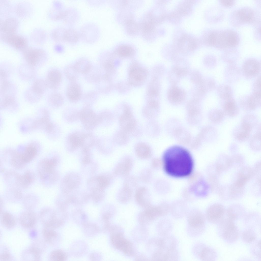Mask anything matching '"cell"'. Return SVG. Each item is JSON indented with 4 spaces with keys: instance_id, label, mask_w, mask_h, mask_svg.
I'll return each instance as SVG.
<instances>
[{
    "instance_id": "cell-39",
    "label": "cell",
    "mask_w": 261,
    "mask_h": 261,
    "mask_svg": "<svg viewBox=\"0 0 261 261\" xmlns=\"http://www.w3.org/2000/svg\"><path fill=\"white\" fill-rule=\"evenodd\" d=\"M168 96L169 98L171 99L178 101L184 98V93L180 89L175 87L170 89L168 92Z\"/></svg>"
},
{
    "instance_id": "cell-12",
    "label": "cell",
    "mask_w": 261,
    "mask_h": 261,
    "mask_svg": "<svg viewBox=\"0 0 261 261\" xmlns=\"http://www.w3.org/2000/svg\"><path fill=\"white\" fill-rule=\"evenodd\" d=\"M1 37L2 40L17 50L23 51L27 47V39L21 35L15 33L2 34Z\"/></svg>"
},
{
    "instance_id": "cell-5",
    "label": "cell",
    "mask_w": 261,
    "mask_h": 261,
    "mask_svg": "<svg viewBox=\"0 0 261 261\" xmlns=\"http://www.w3.org/2000/svg\"><path fill=\"white\" fill-rule=\"evenodd\" d=\"M218 230L220 237L229 243H233L238 240L239 232L234 221L227 218L219 224Z\"/></svg>"
},
{
    "instance_id": "cell-16",
    "label": "cell",
    "mask_w": 261,
    "mask_h": 261,
    "mask_svg": "<svg viewBox=\"0 0 261 261\" xmlns=\"http://www.w3.org/2000/svg\"><path fill=\"white\" fill-rule=\"evenodd\" d=\"M145 69L138 66H135L131 69L129 75L130 83L135 86L140 85L144 82L147 76Z\"/></svg>"
},
{
    "instance_id": "cell-25",
    "label": "cell",
    "mask_w": 261,
    "mask_h": 261,
    "mask_svg": "<svg viewBox=\"0 0 261 261\" xmlns=\"http://www.w3.org/2000/svg\"><path fill=\"white\" fill-rule=\"evenodd\" d=\"M1 221L2 225L8 229H12L16 225L17 220L11 213L6 211L1 213Z\"/></svg>"
},
{
    "instance_id": "cell-23",
    "label": "cell",
    "mask_w": 261,
    "mask_h": 261,
    "mask_svg": "<svg viewBox=\"0 0 261 261\" xmlns=\"http://www.w3.org/2000/svg\"><path fill=\"white\" fill-rule=\"evenodd\" d=\"M135 152L137 156L142 159H147L151 155V151L150 147L143 142L138 143L135 147Z\"/></svg>"
},
{
    "instance_id": "cell-29",
    "label": "cell",
    "mask_w": 261,
    "mask_h": 261,
    "mask_svg": "<svg viewBox=\"0 0 261 261\" xmlns=\"http://www.w3.org/2000/svg\"><path fill=\"white\" fill-rule=\"evenodd\" d=\"M252 128V126L250 124L243 123L235 133L236 139L239 141H243L247 139L249 136Z\"/></svg>"
},
{
    "instance_id": "cell-49",
    "label": "cell",
    "mask_w": 261,
    "mask_h": 261,
    "mask_svg": "<svg viewBox=\"0 0 261 261\" xmlns=\"http://www.w3.org/2000/svg\"><path fill=\"white\" fill-rule=\"evenodd\" d=\"M0 76L1 78L4 80L6 78L7 74L6 72L3 70H1L0 72Z\"/></svg>"
},
{
    "instance_id": "cell-15",
    "label": "cell",
    "mask_w": 261,
    "mask_h": 261,
    "mask_svg": "<svg viewBox=\"0 0 261 261\" xmlns=\"http://www.w3.org/2000/svg\"><path fill=\"white\" fill-rule=\"evenodd\" d=\"M193 251L194 255L202 260H214L216 257L217 254L214 250L201 243L194 246Z\"/></svg>"
},
{
    "instance_id": "cell-45",
    "label": "cell",
    "mask_w": 261,
    "mask_h": 261,
    "mask_svg": "<svg viewBox=\"0 0 261 261\" xmlns=\"http://www.w3.org/2000/svg\"><path fill=\"white\" fill-rule=\"evenodd\" d=\"M241 173L238 175V179L236 182V186L241 187L248 180L249 178L250 175L249 173L247 174L245 173Z\"/></svg>"
},
{
    "instance_id": "cell-24",
    "label": "cell",
    "mask_w": 261,
    "mask_h": 261,
    "mask_svg": "<svg viewBox=\"0 0 261 261\" xmlns=\"http://www.w3.org/2000/svg\"><path fill=\"white\" fill-rule=\"evenodd\" d=\"M135 198L136 202L143 206H147L148 203V190L145 187H141L136 191Z\"/></svg>"
},
{
    "instance_id": "cell-1",
    "label": "cell",
    "mask_w": 261,
    "mask_h": 261,
    "mask_svg": "<svg viewBox=\"0 0 261 261\" xmlns=\"http://www.w3.org/2000/svg\"><path fill=\"white\" fill-rule=\"evenodd\" d=\"M163 160L164 171L170 176L184 177L192 172L194 164L192 157L183 147L175 146L169 147L164 152Z\"/></svg>"
},
{
    "instance_id": "cell-27",
    "label": "cell",
    "mask_w": 261,
    "mask_h": 261,
    "mask_svg": "<svg viewBox=\"0 0 261 261\" xmlns=\"http://www.w3.org/2000/svg\"><path fill=\"white\" fill-rule=\"evenodd\" d=\"M44 241L50 245H53L57 237V234L53 228L44 227L42 230Z\"/></svg>"
},
{
    "instance_id": "cell-37",
    "label": "cell",
    "mask_w": 261,
    "mask_h": 261,
    "mask_svg": "<svg viewBox=\"0 0 261 261\" xmlns=\"http://www.w3.org/2000/svg\"><path fill=\"white\" fill-rule=\"evenodd\" d=\"M48 99L50 103L52 105L58 107L62 105L63 103V97L59 93L53 92L49 95Z\"/></svg>"
},
{
    "instance_id": "cell-36",
    "label": "cell",
    "mask_w": 261,
    "mask_h": 261,
    "mask_svg": "<svg viewBox=\"0 0 261 261\" xmlns=\"http://www.w3.org/2000/svg\"><path fill=\"white\" fill-rule=\"evenodd\" d=\"M132 190L127 183H125L119 192L118 198L122 202H125L129 201L131 198Z\"/></svg>"
},
{
    "instance_id": "cell-46",
    "label": "cell",
    "mask_w": 261,
    "mask_h": 261,
    "mask_svg": "<svg viewBox=\"0 0 261 261\" xmlns=\"http://www.w3.org/2000/svg\"><path fill=\"white\" fill-rule=\"evenodd\" d=\"M12 255L9 251L7 250L3 251L0 254V260L10 261L12 260Z\"/></svg>"
},
{
    "instance_id": "cell-13",
    "label": "cell",
    "mask_w": 261,
    "mask_h": 261,
    "mask_svg": "<svg viewBox=\"0 0 261 261\" xmlns=\"http://www.w3.org/2000/svg\"><path fill=\"white\" fill-rule=\"evenodd\" d=\"M226 212L225 209L223 206L219 204H215L211 206L207 210L205 216L209 222L217 224L224 219Z\"/></svg>"
},
{
    "instance_id": "cell-30",
    "label": "cell",
    "mask_w": 261,
    "mask_h": 261,
    "mask_svg": "<svg viewBox=\"0 0 261 261\" xmlns=\"http://www.w3.org/2000/svg\"><path fill=\"white\" fill-rule=\"evenodd\" d=\"M81 112L83 113L81 116L83 122L86 125H87V126L88 127L91 124H95L94 121L96 116L92 110L89 108L85 107L83 109Z\"/></svg>"
},
{
    "instance_id": "cell-40",
    "label": "cell",
    "mask_w": 261,
    "mask_h": 261,
    "mask_svg": "<svg viewBox=\"0 0 261 261\" xmlns=\"http://www.w3.org/2000/svg\"><path fill=\"white\" fill-rule=\"evenodd\" d=\"M65 254L62 251L56 250L50 253L49 257L50 260L53 261H61L64 260L66 258Z\"/></svg>"
},
{
    "instance_id": "cell-26",
    "label": "cell",
    "mask_w": 261,
    "mask_h": 261,
    "mask_svg": "<svg viewBox=\"0 0 261 261\" xmlns=\"http://www.w3.org/2000/svg\"><path fill=\"white\" fill-rule=\"evenodd\" d=\"M73 65L79 73L84 75L89 71L92 66L89 60L84 58L79 59Z\"/></svg>"
},
{
    "instance_id": "cell-41",
    "label": "cell",
    "mask_w": 261,
    "mask_h": 261,
    "mask_svg": "<svg viewBox=\"0 0 261 261\" xmlns=\"http://www.w3.org/2000/svg\"><path fill=\"white\" fill-rule=\"evenodd\" d=\"M1 101L0 105L2 108H8L12 106L15 102V99L13 96H8L3 97Z\"/></svg>"
},
{
    "instance_id": "cell-47",
    "label": "cell",
    "mask_w": 261,
    "mask_h": 261,
    "mask_svg": "<svg viewBox=\"0 0 261 261\" xmlns=\"http://www.w3.org/2000/svg\"><path fill=\"white\" fill-rule=\"evenodd\" d=\"M256 247H255V246L253 249H254L253 250V253L254 254V255L257 256V255H258V257H260V252H259V249H260V242H258L257 244H256L255 245Z\"/></svg>"
},
{
    "instance_id": "cell-21",
    "label": "cell",
    "mask_w": 261,
    "mask_h": 261,
    "mask_svg": "<svg viewBox=\"0 0 261 261\" xmlns=\"http://www.w3.org/2000/svg\"><path fill=\"white\" fill-rule=\"evenodd\" d=\"M133 161L129 157L125 158L115 168L114 173L117 175L126 176L130 173L133 166Z\"/></svg>"
},
{
    "instance_id": "cell-8",
    "label": "cell",
    "mask_w": 261,
    "mask_h": 261,
    "mask_svg": "<svg viewBox=\"0 0 261 261\" xmlns=\"http://www.w3.org/2000/svg\"><path fill=\"white\" fill-rule=\"evenodd\" d=\"M38 217L45 227L53 228L58 227L60 224V221L58 218L57 213L50 208H45L41 210Z\"/></svg>"
},
{
    "instance_id": "cell-28",
    "label": "cell",
    "mask_w": 261,
    "mask_h": 261,
    "mask_svg": "<svg viewBox=\"0 0 261 261\" xmlns=\"http://www.w3.org/2000/svg\"><path fill=\"white\" fill-rule=\"evenodd\" d=\"M102 76L100 69L96 66H92L89 71L84 75L85 79L87 82L95 84Z\"/></svg>"
},
{
    "instance_id": "cell-3",
    "label": "cell",
    "mask_w": 261,
    "mask_h": 261,
    "mask_svg": "<svg viewBox=\"0 0 261 261\" xmlns=\"http://www.w3.org/2000/svg\"><path fill=\"white\" fill-rule=\"evenodd\" d=\"M37 152V148L36 145L34 143L29 144L22 151H15L12 153L11 164L16 168H22L27 163L31 162L35 157Z\"/></svg>"
},
{
    "instance_id": "cell-34",
    "label": "cell",
    "mask_w": 261,
    "mask_h": 261,
    "mask_svg": "<svg viewBox=\"0 0 261 261\" xmlns=\"http://www.w3.org/2000/svg\"><path fill=\"white\" fill-rule=\"evenodd\" d=\"M64 73L66 78L70 82L76 81L79 73L73 65L67 66L64 69Z\"/></svg>"
},
{
    "instance_id": "cell-20",
    "label": "cell",
    "mask_w": 261,
    "mask_h": 261,
    "mask_svg": "<svg viewBox=\"0 0 261 261\" xmlns=\"http://www.w3.org/2000/svg\"><path fill=\"white\" fill-rule=\"evenodd\" d=\"M18 26V22L16 19L8 17L0 22V30L2 34H9L15 33Z\"/></svg>"
},
{
    "instance_id": "cell-38",
    "label": "cell",
    "mask_w": 261,
    "mask_h": 261,
    "mask_svg": "<svg viewBox=\"0 0 261 261\" xmlns=\"http://www.w3.org/2000/svg\"><path fill=\"white\" fill-rule=\"evenodd\" d=\"M256 235L255 233L251 229L245 230L242 234V238L243 241L246 243H251L256 239Z\"/></svg>"
},
{
    "instance_id": "cell-6",
    "label": "cell",
    "mask_w": 261,
    "mask_h": 261,
    "mask_svg": "<svg viewBox=\"0 0 261 261\" xmlns=\"http://www.w3.org/2000/svg\"><path fill=\"white\" fill-rule=\"evenodd\" d=\"M23 52L24 58L27 64L32 68L42 64L46 56L44 50L37 48L27 47Z\"/></svg>"
},
{
    "instance_id": "cell-19",
    "label": "cell",
    "mask_w": 261,
    "mask_h": 261,
    "mask_svg": "<svg viewBox=\"0 0 261 261\" xmlns=\"http://www.w3.org/2000/svg\"><path fill=\"white\" fill-rule=\"evenodd\" d=\"M62 79L61 72L58 70L53 69L48 73L45 80L48 88L56 90L60 86Z\"/></svg>"
},
{
    "instance_id": "cell-2",
    "label": "cell",
    "mask_w": 261,
    "mask_h": 261,
    "mask_svg": "<svg viewBox=\"0 0 261 261\" xmlns=\"http://www.w3.org/2000/svg\"><path fill=\"white\" fill-rule=\"evenodd\" d=\"M239 36L236 32L230 30H215L209 33L207 41L208 44L220 49L231 48L238 45Z\"/></svg>"
},
{
    "instance_id": "cell-33",
    "label": "cell",
    "mask_w": 261,
    "mask_h": 261,
    "mask_svg": "<svg viewBox=\"0 0 261 261\" xmlns=\"http://www.w3.org/2000/svg\"><path fill=\"white\" fill-rule=\"evenodd\" d=\"M79 37L78 32L72 28L64 29L63 34V41L74 43L76 42Z\"/></svg>"
},
{
    "instance_id": "cell-7",
    "label": "cell",
    "mask_w": 261,
    "mask_h": 261,
    "mask_svg": "<svg viewBox=\"0 0 261 261\" xmlns=\"http://www.w3.org/2000/svg\"><path fill=\"white\" fill-rule=\"evenodd\" d=\"M119 120L122 130L128 134L135 130L137 126L136 121L128 106L125 105L124 106Z\"/></svg>"
},
{
    "instance_id": "cell-9",
    "label": "cell",
    "mask_w": 261,
    "mask_h": 261,
    "mask_svg": "<svg viewBox=\"0 0 261 261\" xmlns=\"http://www.w3.org/2000/svg\"><path fill=\"white\" fill-rule=\"evenodd\" d=\"M57 162L55 158H52L43 160L39 163L37 171L41 179L48 180L51 178Z\"/></svg>"
},
{
    "instance_id": "cell-14",
    "label": "cell",
    "mask_w": 261,
    "mask_h": 261,
    "mask_svg": "<svg viewBox=\"0 0 261 261\" xmlns=\"http://www.w3.org/2000/svg\"><path fill=\"white\" fill-rule=\"evenodd\" d=\"M233 16L237 24L241 25L253 22L255 14L254 10L252 8L245 7L236 11Z\"/></svg>"
},
{
    "instance_id": "cell-18",
    "label": "cell",
    "mask_w": 261,
    "mask_h": 261,
    "mask_svg": "<svg viewBox=\"0 0 261 261\" xmlns=\"http://www.w3.org/2000/svg\"><path fill=\"white\" fill-rule=\"evenodd\" d=\"M66 95L71 102H75L79 100L83 96L80 85L76 81L70 82L67 87Z\"/></svg>"
},
{
    "instance_id": "cell-32",
    "label": "cell",
    "mask_w": 261,
    "mask_h": 261,
    "mask_svg": "<svg viewBox=\"0 0 261 261\" xmlns=\"http://www.w3.org/2000/svg\"><path fill=\"white\" fill-rule=\"evenodd\" d=\"M119 56L122 57H128L132 56L134 53L132 47L128 45H122L118 47L115 50Z\"/></svg>"
},
{
    "instance_id": "cell-43",
    "label": "cell",
    "mask_w": 261,
    "mask_h": 261,
    "mask_svg": "<svg viewBox=\"0 0 261 261\" xmlns=\"http://www.w3.org/2000/svg\"><path fill=\"white\" fill-rule=\"evenodd\" d=\"M98 94L95 91H90L86 93L82 98L85 102H91L95 100L97 98Z\"/></svg>"
},
{
    "instance_id": "cell-35",
    "label": "cell",
    "mask_w": 261,
    "mask_h": 261,
    "mask_svg": "<svg viewBox=\"0 0 261 261\" xmlns=\"http://www.w3.org/2000/svg\"><path fill=\"white\" fill-rule=\"evenodd\" d=\"M18 181L22 187H26L33 181L34 176L33 173L30 171H27L21 177H19Z\"/></svg>"
},
{
    "instance_id": "cell-44",
    "label": "cell",
    "mask_w": 261,
    "mask_h": 261,
    "mask_svg": "<svg viewBox=\"0 0 261 261\" xmlns=\"http://www.w3.org/2000/svg\"><path fill=\"white\" fill-rule=\"evenodd\" d=\"M69 139L72 147L75 148L81 145L83 141V136L81 137L76 134H73L71 136Z\"/></svg>"
},
{
    "instance_id": "cell-22",
    "label": "cell",
    "mask_w": 261,
    "mask_h": 261,
    "mask_svg": "<svg viewBox=\"0 0 261 261\" xmlns=\"http://www.w3.org/2000/svg\"><path fill=\"white\" fill-rule=\"evenodd\" d=\"M43 112L42 116L34 122L32 126L35 128H41L47 132H51L53 130V125L49 120L47 112L45 111Z\"/></svg>"
},
{
    "instance_id": "cell-11",
    "label": "cell",
    "mask_w": 261,
    "mask_h": 261,
    "mask_svg": "<svg viewBox=\"0 0 261 261\" xmlns=\"http://www.w3.org/2000/svg\"><path fill=\"white\" fill-rule=\"evenodd\" d=\"M48 88L45 80L38 79L33 82L31 88L26 93L27 97L30 100L36 101L40 99Z\"/></svg>"
},
{
    "instance_id": "cell-4",
    "label": "cell",
    "mask_w": 261,
    "mask_h": 261,
    "mask_svg": "<svg viewBox=\"0 0 261 261\" xmlns=\"http://www.w3.org/2000/svg\"><path fill=\"white\" fill-rule=\"evenodd\" d=\"M205 215L200 211L193 210L188 213L187 231L189 234L197 237L204 231L206 224Z\"/></svg>"
},
{
    "instance_id": "cell-17",
    "label": "cell",
    "mask_w": 261,
    "mask_h": 261,
    "mask_svg": "<svg viewBox=\"0 0 261 261\" xmlns=\"http://www.w3.org/2000/svg\"><path fill=\"white\" fill-rule=\"evenodd\" d=\"M37 219L36 213L31 210H28L21 214L19 217V221L21 225L23 227L30 229L35 226Z\"/></svg>"
},
{
    "instance_id": "cell-31",
    "label": "cell",
    "mask_w": 261,
    "mask_h": 261,
    "mask_svg": "<svg viewBox=\"0 0 261 261\" xmlns=\"http://www.w3.org/2000/svg\"><path fill=\"white\" fill-rule=\"evenodd\" d=\"M226 212L227 218L234 221L240 218L244 214L242 208L236 206L229 207Z\"/></svg>"
},
{
    "instance_id": "cell-48",
    "label": "cell",
    "mask_w": 261,
    "mask_h": 261,
    "mask_svg": "<svg viewBox=\"0 0 261 261\" xmlns=\"http://www.w3.org/2000/svg\"><path fill=\"white\" fill-rule=\"evenodd\" d=\"M220 3L223 6L229 7L232 6L234 4V0H221Z\"/></svg>"
},
{
    "instance_id": "cell-10",
    "label": "cell",
    "mask_w": 261,
    "mask_h": 261,
    "mask_svg": "<svg viewBox=\"0 0 261 261\" xmlns=\"http://www.w3.org/2000/svg\"><path fill=\"white\" fill-rule=\"evenodd\" d=\"M44 243V241L39 239L35 240L25 251L23 255L24 259L31 260H40L41 255L45 249Z\"/></svg>"
},
{
    "instance_id": "cell-42",
    "label": "cell",
    "mask_w": 261,
    "mask_h": 261,
    "mask_svg": "<svg viewBox=\"0 0 261 261\" xmlns=\"http://www.w3.org/2000/svg\"><path fill=\"white\" fill-rule=\"evenodd\" d=\"M115 137V141L120 145L124 144L128 140V134L121 130L117 134Z\"/></svg>"
}]
</instances>
